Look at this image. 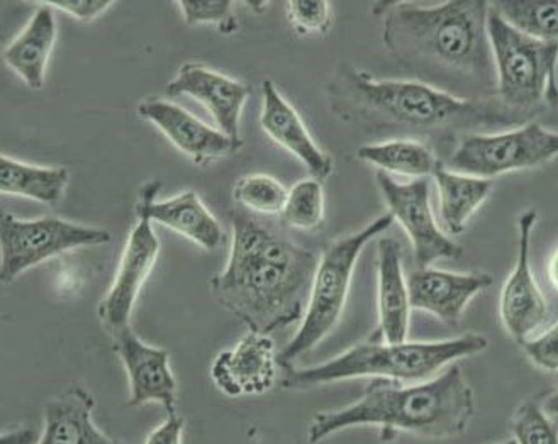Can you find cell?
<instances>
[{"instance_id": "obj_1", "label": "cell", "mask_w": 558, "mask_h": 444, "mask_svg": "<svg viewBox=\"0 0 558 444\" xmlns=\"http://www.w3.org/2000/svg\"><path fill=\"white\" fill-rule=\"evenodd\" d=\"M383 38L387 50L420 82L460 99L496 96L490 50V2L450 0L436 5L384 2Z\"/></svg>"}, {"instance_id": "obj_2", "label": "cell", "mask_w": 558, "mask_h": 444, "mask_svg": "<svg viewBox=\"0 0 558 444\" xmlns=\"http://www.w3.org/2000/svg\"><path fill=\"white\" fill-rule=\"evenodd\" d=\"M231 227L230 257L209 280L216 303L255 333L301 321L319 258L245 212L231 214Z\"/></svg>"}, {"instance_id": "obj_3", "label": "cell", "mask_w": 558, "mask_h": 444, "mask_svg": "<svg viewBox=\"0 0 558 444\" xmlns=\"http://www.w3.org/2000/svg\"><path fill=\"white\" fill-rule=\"evenodd\" d=\"M475 410L474 388L459 365L411 385L374 379L355 403L316 414L307 429V443L319 444L344 429L365 425L379 429V440L386 444L395 443L399 434L448 440L465 433Z\"/></svg>"}, {"instance_id": "obj_4", "label": "cell", "mask_w": 558, "mask_h": 444, "mask_svg": "<svg viewBox=\"0 0 558 444\" xmlns=\"http://www.w3.org/2000/svg\"><path fill=\"white\" fill-rule=\"evenodd\" d=\"M331 97L340 114L416 135H484L527 120L499 100L460 99L420 81H379L355 66L340 73Z\"/></svg>"}, {"instance_id": "obj_5", "label": "cell", "mask_w": 558, "mask_h": 444, "mask_svg": "<svg viewBox=\"0 0 558 444\" xmlns=\"http://www.w3.org/2000/svg\"><path fill=\"white\" fill-rule=\"evenodd\" d=\"M489 346L486 336L469 333L445 342L386 343L377 334L338 357L310 368H289L282 387L311 391L352 379H383L390 382H426L440 375L448 365L474 357Z\"/></svg>"}, {"instance_id": "obj_6", "label": "cell", "mask_w": 558, "mask_h": 444, "mask_svg": "<svg viewBox=\"0 0 558 444\" xmlns=\"http://www.w3.org/2000/svg\"><path fill=\"white\" fill-rule=\"evenodd\" d=\"M490 50L496 69V97L509 111L530 118L558 103L557 42L542 41L511 26L490 5Z\"/></svg>"}, {"instance_id": "obj_7", "label": "cell", "mask_w": 558, "mask_h": 444, "mask_svg": "<svg viewBox=\"0 0 558 444\" xmlns=\"http://www.w3.org/2000/svg\"><path fill=\"white\" fill-rule=\"evenodd\" d=\"M392 222L395 218L387 212L356 233L331 243L323 251L318 269L314 273L310 303L298 333L279 353L280 367L288 368V365L322 345L326 337L333 333L343 316L360 255L372 239L379 238L380 234L386 233L392 226Z\"/></svg>"}, {"instance_id": "obj_8", "label": "cell", "mask_w": 558, "mask_h": 444, "mask_svg": "<svg viewBox=\"0 0 558 444\" xmlns=\"http://www.w3.org/2000/svg\"><path fill=\"white\" fill-rule=\"evenodd\" d=\"M558 157V133L539 123L520 127L469 135L460 138L444 165L463 175L489 178L538 169Z\"/></svg>"}, {"instance_id": "obj_9", "label": "cell", "mask_w": 558, "mask_h": 444, "mask_svg": "<svg viewBox=\"0 0 558 444\" xmlns=\"http://www.w3.org/2000/svg\"><path fill=\"white\" fill-rule=\"evenodd\" d=\"M111 234L99 227L82 226L65 219H17L4 214L0 222V282L12 284L27 270L73 249L100 246Z\"/></svg>"}, {"instance_id": "obj_10", "label": "cell", "mask_w": 558, "mask_h": 444, "mask_svg": "<svg viewBox=\"0 0 558 444\" xmlns=\"http://www.w3.org/2000/svg\"><path fill=\"white\" fill-rule=\"evenodd\" d=\"M389 212L401 224L413 246L416 269H428L438 260H459L463 248L441 230L433 214L428 178L401 184L387 173H377Z\"/></svg>"}, {"instance_id": "obj_11", "label": "cell", "mask_w": 558, "mask_h": 444, "mask_svg": "<svg viewBox=\"0 0 558 444\" xmlns=\"http://www.w3.org/2000/svg\"><path fill=\"white\" fill-rule=\"evenodd\" d=\"M136 224L128 236L118 270L108 294L104 295L97 316L109 336L131 325L134 306L138 303L143 285L154 272L160 255V239L151 221L145 215H136Z\"/></svg>"}, {"instance_id": "obj_12", "label": "cell", "mask_w": 558, "mask_h": 444, "mask_svg": "<svg viewBox=\"0 0 558 444\" xmlns=\"http://www.w3.org/2000/svg\"><path fill=\"white\" fill-rule=\"evenodd\" d=\"M538 222V212L527 209L518 219V254L514 269L509 273L501 291V321L514 342L523 345L548 316L547 300L543 297L532 269V234Z\"/></svg>"}, {"instance_id": "obj_13", "label": "cell", "mask_w": 558, "mask_h": 444, "mask_svg": "<svg viewBox=\"0 0 558 444\" xmlns=\"http://www.w3.org/2000/svg\"><path fill=\"white\" fill-rule=\"evenodd\" d=\"M111 342L126 370L130 385L126 406L160 404L167 416L177 414L179 385L170 367V353L143 342L131 325L112 334Z\"/></svg>"}, {"instance_id": "obj_14", "label": "cell", "mask_w": 558, "mask_h": 444, "mask_svg": "<svg viewBox=\"0 0 558 444\" xmlns=\"http://www.w3.org/2000/svg\"><path fill=\"white\" fill-rule=\"evenodd\" d=\"M279 368V353L270 334L248 331L233 348L215 358L210 379L226 397H256L274 388Z\"/></svg>"}, {"instance_id": "obj_15", "label": "cell", "mask_w": 558, "mask_h": 444, "mask_svg": "<svg viewBox=\"0 0 558 444\" xmlns=\"http://www.w3.org/2000/svg\"><path fill=\"white\" fill-rule=\"evenodd\" d=\"M250 94L252 88L245 82L222 75L199 63H184L175 78L165 87V96H189L203 103L218 124V130L241 145V112L248 102Z\"/></svg>"}, {"instance_id": "obj_16", "label": "cell", "mask_w": 558, "mask_h": 444, "mask_svg": "<svg viewBox=\"0 0 558 444\" xmlns=\"http://www.w3.org/2000/svg\"><path fill=\"white\" fill-rule=\"evenodd\" d=\"M136 112L157 126L177 150L187 155L197 165L231 157L243 146L169 100L151 97L143 100Z\"/></svg>"}, {"instance_id": "obj_17", "label": "cell", "mask_w": 558, "mask_h": 444, "mask_svg": "<svg viewBox=\"0 0 558 444\" xmlns=\"http://www.w3.org/2000/svg\"><path fill=\"white\" fill-rule=\"evenodd\" d=\"M489 273H456L445 270L416 269L408 279L411 306L428 312L447 325H457L466 306L493 285Z\"/></svg>"}, {"instance_id": "obj_18", "label": "cell", "mask_w": 558, "mask_h": 444, "mask_svg": "<svg viewBox=\"0 0 558 444\" xmlns=\"http://www.w3.org/2000/svg\"><path fill=\"white\" fill-rule=\"evenodd\" d=\"M260 127L271 141L298 158L313 178L325 181L333 172V158L314 141L303 118L271 81L262 84Z\"/></svg>"}, {"instance_id": "obj_19", "label": "cell", "mask_w": 558, "mask_h": 444, "mask_svg": "<svg viewBox=\"0 0 558 444\" xmlns=\"http://www.w3.org/2000/svg\"><path fill=\"white\" fill-rule=\"evenodd\" d=\"M160 187V182H148L142 188L136 215H145L151 222L163 224L206 251H215L225 243L221 224L194 190L184 192L172 199L157 200Z\"/></svg>"}, {"instance_id": "obj_20", "label": "cell", "mask_w": 558, "mask_h": 444, "mask_svg": "<svg viewBox=\"0 0 558 444\" xmlns=\"http://www.w3.org/2000/svg\"><path fill=\"white\" fill-rule=\"evenodd\" d=\"M377 336L386 343L408 342L411 322L410 285L404 275L402 249L395 238L377 243Z\"/></svg>"}, {"instance_id": "obj_21", "label": "cell", "mask_w": 558, "mask_h": 444, "mask_svg": "<svg viewBox=\"0 0 558 444\" xmlns=\"http://www.w3.org/2000/svg\"><path fill=\"white\" fill-rule=\"evenodd\" d=\"M96 400L82 385H72L48 400L38 444H118L94 421Z\"/></svg>"}, {"instance_id": "obj_22", "label": "cell", "mask_w": 558, "mask_h": 444, "mask_svg": "<svg viewBox=\"0 0 558 444\" xmlns=\"http://www.w3.org/2000/svg\"><path fill=\"white\" fill-rule=\"evenodd\" d=\"M36 5L38 9L29 23L5 48L4 62L27 87L41 90L45 87L48 60L57 42L58 26L53 8L45 2Z\"/></svg>"}, {"instance_id": "obj_23", "label": "cell", "mask_w": 558, "mask_h": 444, "mask_svg": "<svg viewBox=\"0 0 558 444\" xmlns=\"http://www.w3.org/2000/svg\"><path fill=\"white\" fill-rule=\"evenodd\" d=\"M438 212L448 236H460L474 212L493 192L494 182L481 176L463 175L441 163L435 172Z\"/></svg>"}, {"instance_id": "obj_24", "label": "cell", "mask_w": 558, "mask_h": 444, "mask_svg": "<svg viewBox=\"0 0 558 444\" xmlns=\"http://www.w3.org/2000/svg\"><path fill=\"white\" fill-rule=\"evenodd\" d=\"M70 184V172L63 166H38L2 155L0 157V192L4 196L26 197L45 206L62 202Z\"/></svg>"}, {"instance_id": "obj_25", "label": "cell", "mask_w": 558, "mask_h": 444, "mask_svg": "<svg viewBox=\"0 0 558 444\" xmlns=\"http://www.w3.org/2000/svg\"><path fill=\"white\" fill-rule=\"evenodd\" d=\"M356 157L387 175L411 176L413 181L435 175L444 163L425 143L405 138L360 146Z\"/></svg>"}, {"instance_id": "obj_26", "label": "cell", "mask_w": 558, "mask_h": 444, "mask_svg": "<svg viewBox=\"0 0 558 444\" xmlns=\"http://www.w3.org/2000/svg\"><path fill=\"white\" fill-rule=\"evenodd\" d=\"M490 5L524 35L558 45V0H497Z\"/></svg>"}, {"instance_id": "obj_27", "label": "cell", "mask_w": 558, "mask_h": 444, "mask_svg": "<svg viewBox=\"0 0 558 444\" xmlns=\"http://www.w3.org/2000/svg\"><path fill=\"white\" fill-rule=\"evenodd\" d=\"M280 221L291 230H319L325 222V190L322 181L310 176L292 185Z\"/></svg>"}, {"instance_id": "obj_28", "label": "cell", "mask_w": 558, "mask_h": 444, "mask_svg": "<svg viewBox=\"0 0 558 444\" xmlns=\"http://www.w3.org/2000/svg\"><path fill=\"white\" fill-rule=\"evenodd\" d=\"M288 196L289 188L265 173L241 176L233 187V199L256 214H282Z\"/></svg>"}, {"instance_id": "obj_29", "label": "cell", "mask_w": 558, "mask_h": 444, "mask_svg": "<svg viewBox=\"0 0 558 444\" xmlns=\"http://www.w3.org/2000/svg\"><path fill=\"white\" fill-rule=\"evenodd\" d=\"M511 433L517 444H558V424L536 400L518 407L511 419Z\"/></svg>"}, {"instance_id": "obj_30", "label": "cell", "mask_w": 558, "mask_h": 444, "mask_svg": "<svg viewBox=\"0 0 558 444\" xmlns=\"http://www.w3.org/2000/svg\"><path fill=\"white\" fill-rule=\"evenodd\" d=\"M180 14L184 17L189 26H199V24H219V29L226 33H233L236 29V20L233 16L234 2L230 0H180L177 2Z\"/></svg>"}, {"instance_id": "obj_31", "label": "cell", "mask_w": 558, "mask_h": 444, "mask_svg": "<svg viewBox=\"0 0 558 444\" xmlns=\"http://www.w3.org/2000/svg\"><path fill=\"white\" fill-rule=\"evenodd\" d=\"M288 17L298 35H325L333 24V9L323 0H295L288 4Z\"/></svg>"}, {"instance_id": "obj_32", "label": "cell", "mask_w": 558, "mask_h": 444, "mask_svg": "<svg viewBox=\"0 0 558 444\" xmlns=\"http://www.w3.org/2000/svg\"><path fill=\"white\" fill-rule=\"evenodd\" d=\"M524 355L543 372L558 373V322L550 330L523 343Z\"/></svg>"}, {"instance_id": "obj_33", "label": "cell", "mask_w": 558, "mask_h": 444, "mask_svg": "<svg viewBox=\"0 0 558 444\" xmlns=\"http://www.w3.org/2000/svg\"><path fill=\"white\" fill-rule=\"evenodd\" d=\"M45 4L53 8L54 11L65 12L75 20L90 23V21L102 16L104 12H108L114 2L111 0H50Z\"/></svg>"}, {"instance_id": "obj_34", "label": "cell", "mask_w": 558, "mask_h": 444, "mask_svg": "<svg viewBox=\"0 0 558 444\" xmlns=\"http://www.w3.org/2000/svg\"><path fill=\"white\" fill-rule=\"evenodd\" d=\"M185 419L177 414H169L157 428L148 434L145 444H184Z\"/></svg>"}, {"instance_id": "obj_35", "label": "cell", "mask_w": 558, "mask_h": 444, "mask_svg": "<svg viewBox=\"0 0 558 444\" xmlns=\"http://www.w3.org/2000/svg\"><path fill=\"white\" fill-rule=\"evenodd\" d=\"M38 434L29 428L5 429L2 444H38Z\"/></svg>"}, {"instance_id": "obj_36", "label": "cell", "mask_w": 558, "mask_h": 444, "mask_svg": "<svg viewBox=\"0 0 558 444\" xmlns=\"http://www.w3.org/2000/svg\"><path fill=\"white\" fill-rule=\"evenodd\" d=\"M542 407L551 419H558V388L543 400Z\"/></svg>"}, {"instance_id": "obj_37", "label": "cell", "mask_w": 558, "mask_h": 444, "mask_svg": "<svg viewBox=\"0 0 558 444\" xmlns=\"http://www.w3.org/2000/svg\"><path fill=\"white\" fill-rule=\"evenodd\" d=\"M548 279H550L551 287L558 292V249H555V254L548 261Z\"/></svg>"}, {"instance_id": "obj_38", "label": "cell", "mask_w": 558, "mask_h": 444, "mask_svg": "<svg viewBox=\"0 0 558 444\" xmlns=\"http://www.w3.org/2000/svg\"><path fill=\"white\" fill-rule=\"evenodd\" d=\"M501 444H517V441H514V440H509V441H506V443H501Z\"/></svg>"}]
</instances>
